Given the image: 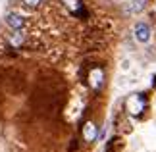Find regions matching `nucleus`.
Wrapping results in <instances>:
<instances>
[{"mask_svg":"<svg viewBox=\"0 0 156 152\" xmlns=\"http://www.w3.org/2000/svg\"><path fill=\"white\" fill-rule=\"evenodd\" d=\"M83 135H85L87 143H93L94 139L98 137V129H97V125H94L93 121H89L87 125H83Z\"/></svg>","mask_w":156,"mask_h":152,"instance_id":"4","label":"nucleus"},{"mask_svg":"<svg viewBox=\"0 0 156 152\" xmlns=\"http://www.w3.org/2000/svg\"><path fill=\"white\" fill-rule=\"evenodd\" d=\"M21 2H23V6H27V8L35 10V8H39V6L43 4V0H21Z\"/></svg>","mask_w":156,"mask_h":152,"instance_id":"6","label":"nucleus"},{"mask_svg":"<svg viewBox=\"0 0 156 152\" xmlns=\"http://www.w3.org/2000/svg\"><path fill=\"white\" fill-rule=\"evenodd\" d=\"M102 69H93V73H91V85H93V89H100L102 87Z\"/></svg>","mask_w":156,"mask_h":152,"instance_id":"5","label":"nucleus"},{"mask_svg":"<svg viewBox=\"0 0 156 152\" xmlns=\"http://www.w3.org/2000/svg\"><path fill=\"white\" fill-rule=\"evenodd\" d=\"M4 21H6V25L10 29H14V31H17V29H21L25 25V17L21 14H17V12H8L6 17H4Z\"/></svg>","mask_w":156,"mask_h":152,"instance_id":"3","label":"nucleus"},{"mask_svg":"<svg viewBox=\"0 0 156 152\" xmlns=\"http://www.w3.org/2000/svg\"><path fill=\"white\" fill-rule=\"evenodd\" d=\"M148 6V0H129L122 6V12L125 16H135V14H141L145 12V8Z\"/></svg>","mask_w":156,"mask_h":152,"instance_id":"2","label":"nucleus"},{"mask_svg":"<svg viewBox=\"0 0 156 152\" xmlns=\"http://www.w3.org/2000/svg\"><path fill=\"white\" fill-rule=\"evenodd\" d=\"M154 35H156V33H154Z\"/></svg>","mask_w":156,"mask_h":152,"instance_id":"7","label":"nucleus"},{"mask_svg":"<svg viewBox=\"0 0 156 152\" xmlns=\"http://www.w3.org/2000/svg\"><path fill=\"white\" fill-rule=\"evenodd\" d=\"M133 37H135L137 42H143V44L148 42V41H151V37H152L151 25H148L147 21H137L135 27H133Z\"/></svg>","mask_w":156,"mask_h":152,"instance_id":"1","label":"nucleus"}]
</instances>
